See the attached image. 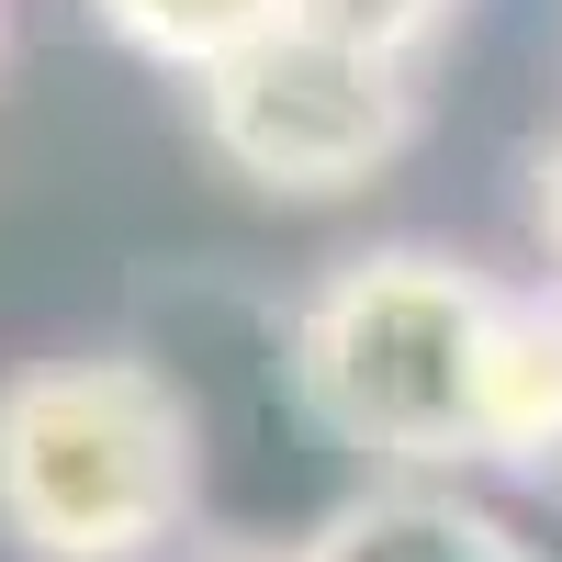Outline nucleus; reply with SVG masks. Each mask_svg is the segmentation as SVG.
Instances as JSON below:
<instances>
[{
    "label": "nucleus",
    "mask_w": 562,
    "mask_h": 562,
    "mask_svg": "<svg viewBox=\"0 0 562 562\" xmlns=\"http://www.w3.org/2000/svg\"><path fill=\"white\" fill-rule=\"evenodd\" d=\"M506 281L461 248L383 237L315 270L293 304V405L315 416L371 484H450L473 473V371Z\"/></svg>",
    "instance_id": "f257e3e1"
},
{
    "label": "nucleus",
    "mask_w": 562,
    "mask_h": 562,
    "mask_svg": "<svg viewBox=\"0 0 562 562\" xmlns=\"http://www.w3.org/2000/svg\"><path fill=\"white\" fill-rule=\"evenodd\" d=\"M203 506V416L147 349L0 371V540L23 562H158Z\"/></svg>",
    "instance_id": "f03ea898"
},
{
    "label": "nucleus",
    "mask_w": 562,
    "mask_h": 562,
    "mask_svg": "<svg viewBox=\"0 0 562 562\" xmlns=\"http://www.w3.org/2000/svg\"><path fill=\"white\" fill-rule=\"evenodd\" d=\"M192 124L248 192L338 203V192H371L416 147V68L326 45L304 23H270L259 45L192 79Z\"/></svg>",
    "instance_id": "7ed1b4c3"
},
{
    "label": "nucleus",
    "mask_w": 562,
    "mask_h": 562,
    "mask_svg": "<svg viewBox=\"0 0 562 562\" xmlns=\"http://www.w3.org/2000/svg\"><path fill=\"white\" fill-rule=\"evenodd\" d=\"M473 473H562V281H506L473 371Z\"/></svg>",
    "instance_id": "20e7f679"
},
{
    "label": "nucleus",
    "mask_w": 562,
    "mask_h": 562,
    "mask_svg": "<svg viewBox=\"0 0 562 562\" xmlns=\"http://www.w3.org/2000/svg\"><path fill=\"white\" fill-rule=\"evenodd\" d=\"M293 562H529V540L450 484H371L326 506L315 540H293Z\"/></svg>",
    "instance_id": "39448f33"
},
{
    "label": "nucleus",
    "mask_w": 562,
    "mask_h": 562,
    "mask_svg": "<svg viewBox=\"0 0 562 562\" xmlns=\"http://www.w3.org/2000/svg\"><path fill=\"white\" fill-rule=\"evenodd\" d=\"M90 12H102V34L124 57H147V68H169L192 90L203 68H225L237 45H259L281 23V0H90Z\"/></svg>",
    "instance_id": "423d86ee"
},
{
    "label": "nucleus",
    "mask_w": 562,
    "mask_h": 562,
    "mask_svg": "<svg viewBox=\"0 0 562 562\" xmlns=\"http://www.w3.org/2000/svg\"><path fill=\"white\" fill-rule=\"evenodd\" d=\"M450 12L461 0H281V23H304L326 45H360V57H394V68L428 57V45L450 34Z\"/></svg>",
    "instance_id": "0eeeda50"
},
{
    "label": "nucleus",
    "mask_w": 562,
    "mask_h": 562,
    "mask_svg": "<svg viewBox=\"0 0 562 562\" xmlns=\"http://www.w3.org/2000/svg\"><path fill=\"white\" fill-rule=\"evenodd\" d=\"M529 225H540V248H551V281H562V135L529 158Z\"/></svg>",
    "instance_id": "6e6552de"
},
{
    "label": "nucleus",
    "mask_w": 562,
    "mask_h": 562,
    "mask_svg": "<svg viewBox=\"0 0 562 562\" xmlns=\"http://www.w3.org/2000/svg\"><path fill=\"white\" fill-rule=\"evenodd\" d=\"M214 562H293V551H214Z\"/></svg>",
    "instance_id": "1a4fd4ad"
},
{
    "label": "nucleus",
    "mask_w": 562,
    "mask_h": 562,
    "mask_svg": "<svg viewBox=\"0 0 562 562\" xmlns=\"http://www.w3.org/2000/svg\"><path fill=\"white\" fill-rule=\"evenodd\" d=\"M0 57H12V12H0Z\"/></svg>",
    "instance_id": "9d476101"
}]
</instances>
